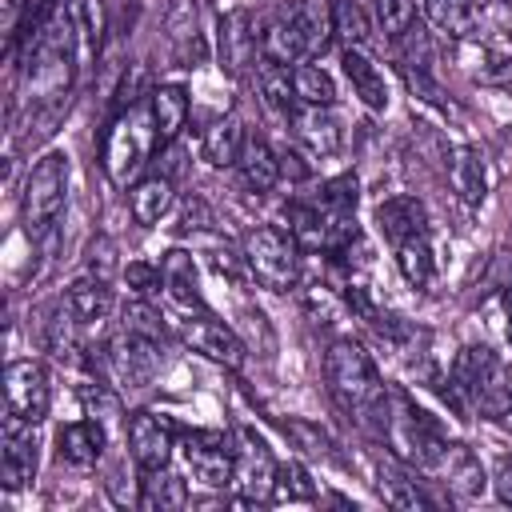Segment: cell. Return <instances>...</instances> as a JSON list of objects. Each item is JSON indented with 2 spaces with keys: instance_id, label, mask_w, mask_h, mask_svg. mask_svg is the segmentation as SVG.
Instances as JSON below:
<instances>
[{
  "instance_id": "16",
  "label": "cell",
  "mask_w": 512,
  "mask_h": 512,
  "mask_svg": "<svg viewBox=\"0 0 512 512\" xmlns=\"http://www.w3.org/2000/svg\"><path fill=\"white\" fill-rule=\"evenodd\" d=\"M56 444H60V456H64L68 464L92 468V464L104 456V448H108V424H100V420H92V416H88V420H72V424L60 428Z\"/></svg>"
},
{
  "instance_id": "37",
  "label": "cell",
  "mask_w": 512,
  "mask_h": 512,
  "mask_svg": "<svg viewBox=\"0 0 512 512\" xmlns=\"http://www.w3.org/2000/svg\"><path fill=\"white\" fill-rule=\"evenodd\" d=\"M356 200H360V180H356L352 172H344V176H332V180L320 184V200H316V204H320L328 216L348 220V216H356Z\"/></svg>"
},
{
  "instance_id": "31",
  "label": "cell",
  "mask_w": 512,
  "mask_h": 512,
  "mask_svg": "<svg viewBox=\"0 0 512 512\" xmlns=\"http://www.w3.org/2000/svg\"><path fill=\"white\" fill-rule=\"evenodd\" d=\"M380 496L392 504V508H404V512H428L432 500L416 488V480L396 464V460H380Z\"/></svg>"
},
{
  "instance_id": "48",
  "label": "cell",
  "mask_w": 512,
  "mask_h": 512,
  "mask_svg": "<svg viewBox=\"0 0 512 512\" xmlns=\"http://www.w3.org/2000/svg\"><path fill=\"white\" fill-rule=\"evenodd\" d=\"M108 272H112V240H96L92 244V276L108 280Z\"/></svg>"
},
{
  "instance_id": "41",
  "label": "cell",
  "mask_w": 512,
  "mask_h": 512,
  "mask_svg": "<svg viewBox=\"0 0 512 512\" xmlns=\"http://www.w3.org/2000/svg\"><path fill=\"white\" fill-rule=\"evenodd\" d=\"M336 36L344 40V48H360L368 40V20L352 0H336Z\"/></svg>"
},
{
  "instance_id": "46",
  "label": "cell",
  "mask_w": 512,
  "mask_h": 512,
  "mask_svg": "<svg viewBox=\"0 0 512 512\" xmlns=\"http://www.w3.org/2000/svg\"><path fill=\"white\" fill-rule=\"evenodd\" d=\"M204 228H212V208H208L200 196H188V200L180 204V224H176V232H204Z\"/></svg>"
},
{
  "instance_id": "39",
  "label": "cell",
  "mask_w": 512,
  "mask_h": 512,
  "mask_svg": "<svg viewBox=\"0 0 512 512\" xmlns=\"http://www.w3.org/2000/svg\"><path fill=\"white\" fill-rule=\"evenodd\" d=\"M392 44H396V56L404 68H432V44H428V32L420 20H412Z\"/></svg>"
},
{
  "instance_id": "34",
  "label": "cell",
  "mask_w": 512,
  "mask_h": 512,
  "mask_svg": "<svg viewBox=\"0 0 512 512\" xmlns=\"http://www.w3.org/2000/svg\"><path fill=\"white\" fill-rule=\"evenodd\" d=\"M472 408H480L488 420H500V416H508L512 412V368H504L500 360L492 364V372L484 376V384H480V392H476V404Z\"/></svg>"
},
{
  "instance_id": "25",
  "label": "cell",
  "mask_w": 512,
  "mask_h": 512,
  "mask_svg": "<svg viewBox=\"0 0 512 512\" xmlns=\"http://www.w3.org/2000/svg\"><path fill=\"white\" fill-rule=\"evenodd\" d=\"M432 472H440L444 484L456 496H480L484 492V468L472 456V448H464V444H444V452H440V460H436Z\"/></svg>"
},
{
  "instance_id": "30",
  "label": "cell",
  "mask_w": 512,
  "mask_h": 512,
  "mask_svg": "<svg viewBox=\"0 0 512 512\" xmlns=\"http://www.w3.org/2000/svg\"><path fill=\"white\" fill-rule=\"evenodd\" d=\"M256 84H260V96L264 104L276 112V116H288L296 112V88H292V68L288 64H272V60H260L256 64Z\"/></svg>"
},
{
  "instance_id": "42",
  "label": "cell",
  "mask_w": 512,
  "mask_h": 512,
  "mask_svg": "<svg viewBox=\"0 0 512 512\" xmlns=\"http://www.w3.org/2000/svg\"><path fill=\"white\" fill-rule=\"evenodd\" d=\"M80 400H84V412H88L92 420H100V424H108V420L120 416V400H116L104 384H84V388H80Z\"/></svg>"
},
{
  "instance_id": "44",
  "label": "cell",
  "mask_w": 512,
  "mask_h": 512,
  "mask_svg": "<svg viewBox=\"0 0 512 512\" xmlns=\"http://www.w3.org/2000/svg\"><path fill=\"white\" fill-rule=\"evenodd\" d=\"M124 280H128V288H132L140 300H148L156 288H164L160 268H156V264H148V260H132V264L124 268Z\"/></svg>"
},
{
  "instance_id": "22",
  "label": "cell",
  "mask_w": 512,
  "mask_h": 512,
  "mask_svg": "<svg viewBox=\"0 0 512 512\" xmlns=\"http://www.w3.org/2000/svg\"><path fill=\"white\" fill-rule=\"evenodd\" d=\"M236 172H240V184L248 192H272L276 180H280V156L268 148V140L260 136H248L244 148H240V160H236Z\"/></svg>"
},
{
  "instance_id": "3",
  "label": "cell",
  "mask_w": 512,
  "mask_h": 512,
  "mask_svg": "<svg viewBox=\"0 0 512 512\" xmlns=\"http://www.w3.org/2000/svg\"><path fill=\"white\" fill-rule=\"evenodd\" d=\"M68 204V156L64 152H44L28 180H24V200H20V216H24V228L32 236H44L60 212Z\"/></svg>"
},
{
  "instance_id": "40",
  "label": "cell",
  "mask_w": 512,
  "mask_h": 512,
  "mask_svg": "<svg viewBox=\"0 0 512 512\" xmlns=\"http://www.w3.org/2000/svg\"><path fill=\"white\" fill-rule=\"evenodd\" d=\"M372 12H376V24L384 28L388 40H396L416 20V4L412 0H372Z\"/></svg>"
},
{
  "instance_id": "49",
  "label": "cell",
  "mask_w": 512,
  "mask_h": 512,
  "mask_svg": "<svg viewBox=\"0 0 512 512\" xmlns=\"http://www.w3.org/2000/svg\"><path fill=\"white\" fill-rule=\"evenodd\" d=\"M488 80L496 84V88H504V92H512V60H500L492 72H488Z\"/></svg>"
},
{
  "instance_id": "51",
  "label": "cell",
  "mask_w": 512,
  "mask_h": 512,
  "mask_svg": "<svg viewBox=\"0 0 512 512\" xmlns=\"http://www.w3.org/2000/svg\"><path fill=\"white\" fill-rule=\"evenodd\" d=\"M508 340H512V324H508Z\"/></svg>"
},
{
  "instance_id": "21",
  "label": "cell",
  "mask_w": 512,
  "mask_h": 512,
  "mask_svg": "<svg viewBox=\"0 0 512 512\" xmlns=\"http://www.w3.org/2000/svg\"><path fill=\"white\" fill-rule=\"evenodd\" d=\"M148 104H152V124H156L160 148L176 144V136L188 124V92L180 84H160V88L148 92Z\"/></svg>"
},
{
  "instance_id": "18",
  "label": "cell",
  "mask_w": 512,
  "mask_h": 512,
  "mask_svg": "<svg viewBox=\"0 0 512 512\" xmlns=\"http://www.w3.org/2000/svg\"><path fill=\"white\" fill-rule=\"evenodd\" d=\"M288 12L304 36L308 56H320L336 40V4L332 0H292Z\"/></svg>"
},
{
  "instance_id": "50",
  "label": "cell",
  "mask_w": 512,
  "mask_h": 512,
  "mask_svg": "<svg viewBox=\"0 0 512 512\" xmlns=\"http://www.w3.org/2000/svg\"><path fill=\"white\" fill-rule=\"evenodd\" d=\"M500 304H504V312H508V320H512V288H504V296H500Z\"/></svg>"
},
{
  "instance_id": "5",
  "label": "cell",
  "mask_w": 512,
  "mask_h": 512,
  "mask_svg": "<svg viewBox=\"0 0 512 512\" xmlns=\"http://www.w3.org/2000/svg\"><path fill=\"white\" fill-rule=\"evenodd\" d=\"M172 324H176L180 340H184L192 352H204L208 360H216V364H224V368H244V360H248L244 340H240L224 320H216L212 312H204V308H180V316H176Z\"/></svg>"
},
{
  "instance_id": "7",
  "label": "cell",
  "mask_w": 512,
  "mask_h": 512,
  "mask_svg": "<svg viewBox=\"0 0 512 512\" xmlns=\"http://www.w3.org/2000/svg\"><path fill=\"white\" fill-rule=\"evenodd\" d=\"M180 456H184L192 480H200L204 488H228V484H232V472H236V448L228 444L224 432H212V428L184 432V440H180Z\"/></svg>"
},
{
  "instance_id": "20",
  "label": "cell",
  "mask_w": 512,
  "mask_h": 512,
  "mask_svg": "<svg viewBox=\"0 0 512 512\" xmlns=\"http://www.w3.org/2000/svg\"><path fill=\"white\" fill-rule=\"evenodd\" d=\"M172 200H176V196H172V176H168V172H152V176H144V180H136V184L128 188L132 220L144 224V228L160 224V220L168 216Z\"/></svg>"
},
{
  "instance_id": "32",
  "label": "cell",
  "mask_w": 512,
  "mask_h": 512,
  "mask_svg": "<svg viewBox=\"0 0 512 512\" xmlns=\"http://www.w3.org/2000/svg\"><path fill=\"white\" fill-rule=\"evenodd\" d=\"M396 268L408 280V288H428L432 276H436V260H432L428 236H412V240L396 244Z\"/></svg>"
},
{
  "instance_id": "23",
  "label": "cell",
  "mask_w": 512,
  "mask_h": 512,
  "mask_svg": "<svg viewBox=\"0 0 512 512\" xmlns=\"http://www.w3.org/2000/svg\"><path fill=\"white\" fill-rule=\"evenodd\" d=\"M344 76L352 84V92L360 96L364 108L372 112H384L388 108V84H384V72L364 56V48H344Z\"/></svg>"
},
{
  "instance_id": "9",
  "label": "cell",
  "mask_w": 512,
  "mask_h": 512,
  "mask_svg": "<svg viewBox=\"0 0 512 512\" xmlns=\"http://www.w3.org/2000/svg\"><path fill=\"white\" fill-rule=\"evenodd\" d=\"M108 360H112V372L124 380V388H144L164 364V340L120 328V336L108 344Z\"/></svg>"
},
{
  "instance_id": "33",
  "label": "cell",
  "mask_w": 512,
  "mask_h": 512,
  "mask_svg": "<svg viewBox=\"0 0 512 512\" xmlns=\"http://www.w3.org/2000/svg\"><path fill=\"white\" fill-rule=\"evenodd\" d=\"M292 88H296V100L308 108H332L336 100V84L320 64H304V60L292 64Z\"/></svg>"
},
{
  "instance_id": "38",
  "label": "cell",
  "mask_w": 512,
  "mask_h": 512,
  "mask_svg": "<svg viewBox=\"0 0 512 512\" xmlns=\"http://www.w3.org/2000/svg\"><path fill=\"white\" fill-rule=\"evenodd\" d=\"M272 500H288V504H308L316 500V484L308 476V468L300 460H288L276 468V488H272Z\"/></svg>"
},
{
  "instance_id": "27",
  "label": "cell",
  "mask_w": 512,
  "mask_h": 512,
  "mask_svg": "<svg viewBox=\"0 0 512 512\" xmlns=\"http://www.w3.org/2000/svg\"><path fill=\"white\" fill-rule=\"evenodd\" d=\"M68 312L76 324H100L112 312V288L104 276H80L68 284Z\"/></svg>"
},
{
  "instance_id": "29",
  "label": "cell",
  "mask_w": 512,
  "mask_h": 512,
  "mask_svg": "<svg viewBox=\"0 0 512 512\" xmlns=\"http://www.w3.org/2000/svg\"><path fill=\"white\" fill-rule=\"evenodd\" d=\"M244 128H240V120H216V124H208L204 128V136H200V156L212 164V168H236V160H240V148H244Z\"/></svg>"
},
{
  "instance_id": "8",
  "label": "cell",
  "mask_w": 512,
  "mask_h": 512,
  "mask_svg": "<svg viewBox=\"0 0 512 512\" xmlns=\"http://www.w3.org/2000/svg\"><path fill=\"white\" fill-rule=\"evenodd\" d=\"M36 424L24 420L20 412L4 408L0 420V484L8 492H20L36 476Z\"/></svg>"
},
{
  "instance_id": "28",
  "label": "cell",
  "mask_w": 512,
  "mask_h": 512,
  "mask_svg": "<svg viewBox=\"0 0 512 512\" xmlns=\"http://www.w3.org/2000/svg\"><path fill=\"white\" fill-rule=\"evenodd\" d=\"M160 276H164L168 296H172L180 308H204V300H200V284H196V264H192V256H188L184 248L164 252V260H160Z\"/></svg>"
},
{
  "instance_id": "4",
  "label": "cell",
  "mask_w": 512,
  "mask_h": 512,
  "mask_svg": "<svg viewBox=\"0 0 512 512\" xmlns=\"http://www.w3.org/2000/svg\"><path fill=\"white\" fill-rule=\"evenodd\" d=\"M244 256L252 268V280H260L268 292H288L300 280V244L276 228V224H256L244 236Z\"/></svg>"
},
{
  "instance_id": "10",
  "label": "cell",
  "mask_w": 512,
  "mask_h": 512,
  "mask_svg": "<svg viewBox=\"0 0 512 512\" xmlns=\"http://www.w3.org/2000/svg\"><path fill=\"white\" fill-rule=\"evenodd\" d=\"M52 404V388H48V372L36 360H12L4 368V408L20 412L24 420L40 424L48 416Z\"/></svg>"
},
{
  "instance_id": "26",
  "label": "cell",
  "mask_w": 512,
  "mask_h": 512,
  "mask_svg": "<svg viewBox=\"0 0 512 512\" xmlns=\"http://www.w3.org/2000/svg\"><path fill=\"white\" fill-rule=\"evenodd\" d=\"M136 504L144 512H176V508L188 504V484L168 464L164 468H148V472H140V496H136Z\"/></svg>"
},
{
  "instance_id": "12",
  "label": "cell",
  "mask_w": 512,
  "mask_h": 512,
  "mask_svg": "<svg viewBox=\"0 0 512 512\" xmlns=\"http://www.w3.org/2000/svg\"><path fill=\"white\" fill-rule=\"evenodd\" d=\"M220 68L228 76H244L252 68V60L260 56V28L252 20L248 8H232L224 20H220Z\"/></svg>"
},
{
  "instance_id": "35",
  "label": "cell",
  "mask_w": 512,
  "mask_h": 512,
  "mask_svg": "<svg viewBox=\"0 0 512 512\" xmlns=\"http://www.w3.org/2000/svg\"><path fill=\"white\" fill-rule=\"evenodd\" d=\"M284 436L300 448V452H308V456H316V460H340V452H336V440L320 428V424H312V420H300V416H288L284 420Z\"/></svg>"
},
{
  "instance_id": "13",
  "label": "cell",
  "mask_w": 512,
  "mask_h": 512,
  "mask_svg": "<svg viewBox=\"0 0 512 512\" xmlns=\"http://www.w3.org/2000/svg\"><path fill=\"white\" fill-rule=\"evenodd\" d=\"M492 364H496V352H492L488 344H464V348L452 356V368H448V392H444V396H448L456 408L476 404V392H480L484 376L492 372Z\"/></svg>"
},
{
  "instance_id": "15",
  "label": "cell",
  "mask_w": 512,
  "mask_h": 512,
  "mask_svg": "<svg viewBox=\"0 0 512 512\" xmlns=\"http://www.w3.org/2000/svg\"><path fill=\"white\" fill-rule=\"evenodd\" d=\"M308 56V48H304V36H300V28H296V20H292V12L284 8V12H276V16H268L264 24H260V60H272V64H300Z\"/></svg>"
},
{
  "instance_id": "45",
  "label": "cell",
  "mask_w": 512,
  "mask_h": 512,
  "mask_svg": "<svg viewBox=\"0 0 512 512\" xmlns=\"http://www.w3.org/2000/svg\"><path fill=\"white\" fill-rule=\"evenodd\" d=\"M212 264H216V272H220V276H228V280H248V276H252L244 248L236 252L232 244H220V248L212 252Z\"/></svg>"
},
{
  "instance_id": "47",
  "label": "cell",
  "mask_w": 512,
  "mask_h": 512,
  "mask_svg": "<svg viewBox=\"0 0 512 512\" xmlns=\"http://www.w3.org/2000/svg\"><path fill=\"white\" fill-rule=\"evenodd\" d=\"M492 492L500 504L512 508V456H500L496 460V472H492Z\"/></svg>"
},
{
  "instance_id": "1",
  "label": "cell",
  "mask_w": 512,
  "mask_h": 512,
  "mask_svg": "<svg viewBox=\"0 0 512 512\" xmlns=\"http://www.w3.org/2000/svg\"><path fill=\"white\" fill-rule=\"evenodd\" d=\"M324 380H328V388H332V396H336V404L344 412H352L364 428L384 436L388 388H384L372 356L352 336H340V340L328 344V352H324Z\"/></svg>"
},
{
  "instance_id": "36",
  "label": "cell",
  "mask_w": 512,
  "mask_h": 512,
  "mask_svg": "<svg viewBox=\"0 0 512 512\" xmlns=\"http://www.w3.org/2000/svg\"><path fill=\"white\" fill-rule=\"evenodd\" d=\"M424 12L448 36H468L472 24H476V4L472 0H424Z\"/></svg>"
},
{
  "instance_id": "19",
  "label": "cell",
  "mask_w": 512,
  "mask_h": 512,
  "mask_svg": "<svg viewBox=\"0 0 512 512\" xmlns=\"http://www.w3.org/2000/svg\"><path fill=\"white\" fill-rule=\"evenodd\" d=\"M168 40H172V56L184 68H196L208 56L204 36H200V16H196L192 0H176L172 4V12H168Z\"/></svg>"
},
{
  "instance_id": "43",
  "label": "cell",
  "mask_w": 512,
  "mask_h": 512,
  "mask_svg": "<svg viewBox=\"0 0 512 512\" xmlns=\"http://www.w3.org/2000/svg\"><path fill=\"white\" fill-rule=\"evenodd\" d=\"M400 72H404V84H408V92H412V96H420V100H424V104H432V108H448L444 88L432 80V72H428V68H404V64H400Z\"/></svg>"
},
{
  "instance_id": "14",
  "label": "cell",
  "mask_w": 512,
  "mask_h": 512,
  "mask_svg": "<svg viewBox=\"0 0 512 512\" xmlns=\"http://www.w3.org/2000/svg\"><path fill=\"white\" fill-rule=\"evenodd\" d=\"M376 228L396 248L412 236H428V212L416 196H388L376 204Z\"/></svg>"
},
{
  "instance_id": "2",
  "label": "cell",
  "mask_w": 512,
  "mask_h": 512,
  "mask_svg": "<svg viewBox=\"0 0 512 512\" xmlns=\"http://www.w3.org/2000/svg\"><path fill=\"white\" fill-rule=\"evenodd\" d=\"M152 148H160L156 124H152V104H148V96H140L136 104L112 112V124H108L104 144H100L104 176L116 188H128V180L148 164Z\"/></svg>"
},
{
  "instance_id": "6",
  "label": "cell",
  "mask_w": 512,
  "mask_h": 512,
  "mask_svg": "<svg viewBox=\"0 0 512 512\" xmlns=\"http://www.w3.org/2000/svg\"><path fill=\"white\" fill-rule=\"evenodd\" d=\"M276 456L264 444V436H256L252 428L236 432V472L232 484L240 492V504H268L272 488H276Z\"/></svg>"
},
{
  "instance_id": "17",
  "label": "cell",
  "mask_w": 512,
  "mask_h": 512,
  "mask_svg": "<svg viewBox=\"0 0 512 512\" xmlns=\"http://www.w3.org/2000/svg\"><path fill=\"white\" fill-rule=\"evenodd\" d=\"M292 132H296V140L312 152V156H332V152H340V144H344V132H340V120L328 112V108H300V112H292Z\"/></svg>"
},
{
  "instance_id": "11",
  "label": "cell",
  "mask_w": 512,
  "mask_h": 512,
  "mask_svg": "<svg viewBox=\"0 0 512 512\" xmlns=\"http://www.w3.org/2000/svg\"><path fill=\"white\" fill-rule=\"evenodd\" d=\"M128 452L136 460L140 472L148 468H164L172 460V448H176V428L168 416H156V412H132L128 416Z\"/></svg>"
},
{
  "instance_id": "24",
  "label": "cell",
  "mask_w": 512,
  "mask_h": 512,
  "mask_svg": "<svg viewBox=\"0 0 512 512\" xmlns=\"http://www.w3.org/2000/svg\"><path fill=\"white\" fill-rule=\"evenodd\" d=\"M448 176H452V188H456V196H460L468 208L484 204V196H488V168H484V152H480V148H472V144H460V148L452 152Z\"/></svg>"
}]
</instances>
